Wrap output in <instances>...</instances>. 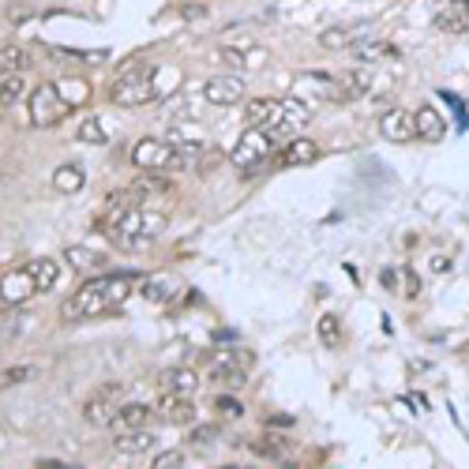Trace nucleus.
Listing matches in <instances>:
<instances>
[{
	"instance_id": "1",
	"label": "nucleus",
	"mask_w": 469,
	"mask_h": 469,
	"mask_svg": "<svg viewBox=\"0 0 469 469\" xmlns=\"http://www.w3.org/2000/svg\"><path fill=\"white\" fill-rule=\"evenodd\" d=\"M136 275H98V278H86L76 293L64 300L61 319L64 323H83V319H95L105 316L110 309H120L124 300L136 293Z\"/></svg>"
},
{
	"instance_id": "2",
	"label": "nucleus",
	"mask_w": 469,
	"mask_h": 469,
	"mask_svg": "<svg viewBox=\"0 0 469 469\" xmlns=\"http://www.w3.org/2000/svg\"><path fill=\"white\" fill-rule=\"evenodd\" d=\"M161 64H143V61H128L124 64L113 83H110V98L117 105H143V102H154L161 98Z\"/></svg>"
},
{
	"instance_id": "3",
	"label": "nucleus",
	"mask_w": 469,
	"mask_h": 469,
	"mask_svg": "<svg viewBox=\"0 0 469 469\" xmlns=\"http://www.w3.org/2000/svg\"><path fill=\"white\" fill-rule=\"evenodd\" d=\"M309 105L300 98H256L244 105V120L270 132H297L309 124Z\"/></svg>"
},
{
	"instance_id": "4",
	"label": "nucleus",
	"mask_w": 469,
	"mask_h": 469,
	"mask_svg": "<svg viewBox=\"0 0 469 469\" xmlns=\"http://www.w3.org/2000/svg\"><path fill=\"white\" fill-rule=\"evenodd\" d=\"M166 226H169V218L161 214L158 207H132L128 214L120 218V226L110 233V237L120 244V248H147L151 241H158L161 233H166Z\"/></svg>"
},
{
	"instance_id": "5",
	"label": "nucleus",
	"mask_w": 469,
	"mask_h": 469,
	"mask_svg": "<svg viewBox=\"0 0 469 469\" xmlns=\"http://www.w3.org/2000/svg\"><path fill=\"white\" fill-rule=\"evenodd\" d=\"M278 136H282V132H270V128H256V124H248L244 136L237 139V147H233L229 161H233V166H237L241 173H256L263 161L275 154Z\"/></svg>"
},
{
	"instance_id": "6",
	"label": "nucleus",
	"mask_w": 469,
	"mask_h": 469,
	"mask_svg": "<svg viewBox=\"0 0 469 469\" xmlns=\"http://www.w3.org/2000/svg\"><path fill=\"white\" fill-rule=\"evenodd\" d=\"M71 110H76V105L61 95L57 83H42L30 95V124L34 128H57L61 120H68Z\"/></svg>"
},
{
	"instance_id": "7",
	"label": "nucleus",
	"mask_w": 469,
	"mask_h": 469,
	"mask_svg": "<svg viewBox=\"0 0 469 469\" xmlns=\"http://www.w3.org/2000/svg\"><path fill=\"white\" fill-rule=\"evenodd\" d=\"M128 158L136 161L139 169H147V173H169V169L188 166V158L180 154L169 139H139Z\"/></svg>"
},
{
	"instance_id": "8",
	"label": "nucleus",
	"mask_w": 469,
	"mask_h": 469,
	"mask_svg": "<svg viewBox=\"0 0 469 469\" xmlns=\"http://www.w3.org/2000/svg\"><path fill=\"white\" fill-rule=\"evenodd\" d=\"M117 413H120V387L113 383V387H102V391L90 394L86 406H83V421L90 428H110Z\"/></svg>"
},
{
	"instance_id": "9",
	"label": "nucleus",
	"mask_w": 469,
	"mask_h": 469,
	"mask_svg": "<svg viewBox=\"0 0 469 469\" xmlns=\"http://www.w3.org/2000/svg\"><path fill=\"white\" fill-rule=\"evenodd\" d=\"M34 293H38V282H34L30 267H15V270H8V275L0 278V300L12 304V309L27 304Z\"/></svg>"
},
{
	"instance_id": "10",
	"label": "nucleus",
	"mask_w": 469,
	"mask_h": 469,
	"mask_svg": "<svg viewBox=\"0 0 469 469\" xmlns=\"http://www.w3.org/2000/svg\"><path fill=\"white\" fill-rule=\"evenodd\" d=\"M244 365H248V357H241V353H229V350H222V353H210V360H207V375L214 383H229V387H241L244 383Z\"/></svg>"
},
{
	"instance_id": "11",
	"label": "nucleus",
	"mask_w": 469,
	"mask_h": 469,
	"mask_svg": "<svg viewBox=\"0 0 469 469\" xmlns=\"http://www.w3.org/2000/svg\"><path fill=\"white\" fill-rule=\"evenodd\" d=\"M169 192H173V180H166L161 173H147V169H143L128 188H124V195H128L132 207H147L154 195H169Z\"/></svg>"
},
{
	"instance_id": "12",
	"label": "nucleus",
	"mask_w": 469,
	"mask_h": 469,
	"mask_svg": "<svg viewBox=\"0 0 469 469\" xmlns=\"http://www.w3.org/2000/svg\"><path fill=\"white\" fill-rule=\"evenodd\" d=\"M380 136L391 143H409L417 139V117L406 113V110H387L380 117Z\"/></svg>"
},
{
	"instance_id": "13",
	"label": "nucleus",
	"mask_w": 469,
	"mask_h": 469,
	"mask_svg": "<svg viewBox=\"0 0 469 469\" xmlns=\"http://www.w3.org/2000/svg\"><path fill=\"white\" fill-rule=\"evenodd\" d=\"M203 98L210 105H237L244 98V79L237 76H214L203 83Z\"/></svg>"
},
{
	"instance_id": "14",
	"label": "nucleus",
	"mask_w": 469,
	"mask_h": 469,
	"mask_svg": "<svg viewBox=\"0 0 469 469\" xmlns=\"http://www.w3.org/2000/svg\"><path fill=\"white\" fill-rule=\"evenodd\" d=\"M154 447V432L147 428H124V432H113V450L120 458H136V455H147Z\"/></svg>"
},
{
	"instance_id": "15",
	"label": "nucleus",
	"mask_w": 469,
	"mask_h": 469,
	"mask_svg": "<svg viewBox=\"0 0 469 469\" xmlns=\"http://www.w3.org/2000/svg\"><path fill=\"white\" fill-rule=\"evenodd\" d=\"M436 27L447 34H469V0H440Z\"/></svg>"
},
{
	"instance_id": "16",
	"label": "nucleus",
	"mask_w": 469,
	"mask_h": 469,
	"mask_svg": "<svg viewBox=\"0 0 469 469\" xmlns=\"http://www.w3.org/2000/svg\"><path fill=\"white\" fill-rule=\"evenodd\" d=\"M158 413L166 417L169 424H192L195 421V406H192V394H173L166 391L158 399Z\"/></svg>"
},
{
	"instance_id": "17",
	"label": "nucleus",
	"mask_w": 469,
	"mask_h": 469,
	"mask_svg": "<svg viewBox=\"0 0 469 469\" xmlns=\"http://www.w3.org/2000/svg\"><path fill=\"white\" fill-rule=\"evenodd\" d=\"M161 391H173V394H195V391H200V372H195V368H185V365L166 368V372H161Z\"/></svg>"
},
{
	"instance_id": "18",
	"label": "nucleus",
	"mask_w": 469,
	"mask_h": 469,
	"mask_svg": "<svg viewBox=\"0 0 469 469\" xmlns=\"http://www.w3.org/2000/svg\"><path fill=\"white\" fill-rule=\"evenodd\" d=\"M350 53H353V57H357L360 64H380V61H394V57H399V49H394L391 42H383V38L357 42Z\"/></svg>"
},
{
	"instance_id": "19",
	"label": "nucleus",
	"mask_w": 469,
	"mask_h": 469,
	"mask_svg": "<svg viewBox=\"0 0 469 469\" xmlns=\"http://www.w3.org/2000/svg\"><path fill=\"white\" fill-rule=\"evenodd\" d=\"M413 117H417V139H424V143H440V139L447 136V120H443L436 110H432V105H421V110L413 113Z\"/></svg>"
},
{
	"instance_id": "20",
	"label": "nucleus",
	"mask_w": 469,
	"mask_h": 469,
	"mask_svg": "<svg viewBox=\"0 0 469 469\" xmlns=\"http://www.w3.org/2000/svg\"><path fill=\"white\" fill-rule=\"evenodd\" d=\"M27 267H30L34 282H38V293H49L53 285L61 282V263H57V259H49V256H38V259H30Z\"/></svg>"
},
{
	"instance_id": "21",
	"label": "nucleus",
	"mask_w": 469,
	"mask_h": 469,
	"mask_svg": "<svg viewBox=\"0 0 469 469\" xmlns=\"http://www.w3.org/2000/svg\"><path fill=\"white\" fill-rule=\"evenodd\" d=\"M316 158H319V147L312 139H290L282 151V166H309Z\"/></svg>"
},
{
	"instance_id": "22",
	"label": "nucleus",
	"mask_w": 469,
	"mask_h": 469,
	"mask_svg": "<svg viewBox=\"0 0 469 469\" xmlns=\"http://www.w3.org/2000/svg\"><path fill=\"white\" fill-rule=\"evenodd\" d=\"M83 166H76V161H64V166H57V173H53V188H57L61 195H71V192H79L83 188Z\"/></svg>"
},
{
	"instance_id": "23",
	"label": "nucleus",
	"mask_w": 469,
	"mask_h": 469,
	"mask_svg": "<svg viewBox=\"0 0 469 469\" xmlns=\"http://www.w3.org/2000/svg\"><path fill=\"white\" fill-rule=\"evenodd\" d=\"M151 421V406H143V402H132V406H120V413L113 417V432H124V428H147Z\"/></svg>"
},
{
	"instance_id": "24",
	"label": "nucleus",
	"mask_w": 469,
	"mask_h": 469,
	"mask_svg": "<svg viewBox=\"0 0 469 469\" xmlns=\"http://www.w3.org/2000/svg\"><path fill=\"white\" fill-rule=\"evenodd\" d=\"M139 293L147 297V300H154V304H169V297L177 293V278H169V275H154V278H147L139 285Z\"/></svg>"
},
{
	"instance_id": "25",
	"label": "nucleus",
	"mask_w": 469,
	"mask_h": 469,
	"mask_svg": "<svg viewBox=\"0 0 469 469\" xmlns=\"http://www.w3.org/2000/svg\"><path fill=\"white\" fill-rule=\"evenodd\" d=\"M360 38H357V30L350 27H331V30H323L319 34V45L323 49H331V53H341V49H353Z\"/></svg>"
},
{
	"instance_id": "26",
	"label": "nucleus",
	"mask_w": 469,
	"mask_h": 469,
	"mask_svg": "<svg viewBox=\"0 0 469 469\" xmlns=\"http://www.w3.org/2000/svg\"><path fill=\"white\" fill-rule=\"evenodd\" d=\"M27 64H30V57H27L20 45H4V49H0V79L15 76V71H23Z\"/></svg>"
},
{
	"instance_id": "27",
	"label": "nucleus",
	"mask_w": 469,
	"mask_h": 469,
	"mask_svg": "<svg viewBox=\"0 0 469 469\" xmlns=\"http://www.w3.org/2000/svg\"><path fill=\"white\" fill-rule=\"evenodd\" d=\"M23 95H27L23 71H15V76H4V79H0V105H15Z\"/></svg>"
},
{
	"instance_id": "28",
	"label": "nucleus",
	"mask_w": 469,
	"mask_h": 469,
	"mask_svg": "<svg viewBox=\"0 0 469 469\" xmlns=\"http://www.w3.org/2000/svg\"><path fill=\"white\" fill-rule=\"evenodd\" d=\"M34 380V365H12V368H0V394L12 391V387H20Z\"/></svg>"
},
{
	"instance_id": "29",
	"label": "nucleus",
	"mask_w": 469,
	"mask_h": 469,
	"mask_svg": "<svg viewBox=\"0 0 469 469\" xmlns=\"http://www.w3.org/2000/svg\"><path fill=\"white\" fill-rule=\"evenodd\" d=\"M64 259L76 267V270H95V267H102L105 263V256H98V251H86V248H68L64 251Z\"/></svg>"
},
{
	"instance_id": "30",
	"label": "nucleus",
	"mask_w": 469,
	"mask_h": 469,
	"mask_svg": "<svg viewBox=\"0 0 469 469\" xmlns=\"http://www.w3.org/2000/svg\"><path fill=\"white\" fill-rule=\"evenodd\" d=\"M76 136H79V143H95V147H98V143H110V128H105V124H102L98 117L83 120Z\"/></svg>"
},
{
	"instance_id": "31",
	"label": "nucleus",
	"mask_w": 469,
	"mask_h": 469,
	"mask_svg": "<svg viewBox=\"0 0 469 469\" xmlns=\"http://www.w3.org/2000/svg\"><path fill=\"white\" fill-rule=\"evenodd\" d=\"M57 86H61V95H64L71 105L90 102V83H86V79H61Z\"/></svg>"
},
{
	"instance_id": "32",
	"label": "nucleus",
	"mask_w": 469,
	"mask_h": 469,
	"mask_svg": "<svg viewBox=\"0 0 469 469\" xmlns=\"http://www.w3.org/2000/svg\"><path fill=\"white\" fill-rule=\"evenodd\" d=\"M20 331H23V312H15L8 304V312H0V341H12Z\"/></svg>"
},
{
	"instance_id": "33",
	"label": "nucleus",
	"mask_w": 469,
	"mask_h": 469,
	"mask_svg": "<svg viewBox=\"0 0 469 469\" xmlns=\"http://www.w3.org/2000/svg\"><path fill=\"white\" fill-rule=\"evenodd\" d=\"M256 455H263V458H275V462H282L285 458V443L282 440H256Z\"/></svg>"
},
{
	"instance_id": "34",
	"label": "nucleus",
	"mask_w": 469,
	"mask_h": 469,
	"mask_svg": "<svg viewBox=\"0 0 469 469\" xmlns=\"http://www.w3.org/2000/svg\"><path fill=\"white\" fill-rule=\"evenodd\" d=\"M151 465H154V469H185L188 458H185V450H166V455H158Z\"/></svg>"
},
{
	"instance_id": "35",
	"label": "nucleus",
	"mask_w": 469,
	"mask_h": 469,
	"mask_svg": "<svg viewBox=\"0 0 469 469\" xmlns=\"http://www.w3.org/2000/svg\"><path fill=\"white\" fill-rule=\"evenodd\" d=\"M338 334H341L338 319L334 316H319V338L327 341V346H338Z\"/></svg>"
},
{
	"instance_id": "36",
	"label": "nucleus",
	"mask_w": 469,
	"mask_h": 469,
	"mask_svg": "<svg viewBox=\"0 0 469 469\" xmlns=\"http://www.w3.org/2000/svg\"><path fill=\"white\" fill-rule=\"evenodd\" d=\"M218 409L226 413V417H241V402L237 399H226V394L218 399Z\"/></svg>"
},
{
	"instance_id": "37",
	"label": "nucleus",
	"mask_w": 469,
	"mask_h": 469,
	"mask_svg": "<svg viewBox=\"0 0 469 469\" xmlns=\"http://www.w3.org/2000/svg\"><path fill=\"white\" fill-rule=\"evenodd\" d=\"M399 270H383V285H387V290H399Z\"/></svg>"
},
{
	"instance_id": "38",
	"label": "nucleus",
	"mask_w": 469,
	"mask_h": 469,
	"mask_svg": "<svg viewBox=\"0 0 469 469\" xmlns=\"http://www.w3.org/2000/svg\"><path fill=\"white\" fill-rule=\"evenodd\" d=\"M406 278H409V282H406V293H409V297H417V293H421V282H417V275H413V270H409Z\"/></svg>"
}]
</instances>
